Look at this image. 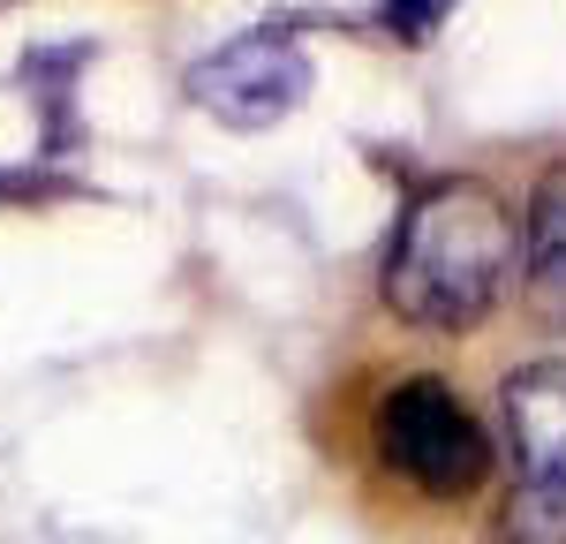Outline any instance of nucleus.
Instances as JSON below:
<instances>
[{"label": "nucleus", "mask_w": 566, "mask_h": 544, "mask_svg": "<svg viewBox=\"0 0 566 544\" xmlns=\"http://www.w3.org/2000/svg\"><path fill=\"white\" fill-rule=\"evenodd\" d=\"M446 15H453V0H386V8H378V31L400 39V45H423Z\"/></svg>", "instance_id": "obj_6"}, {"label": "nucleus", "mask_w": 566, "mask_h": 544, "mask_svg": "<svg viewBox=\"0 0 566 544\" xmlns=\"http://www.w3.org/2000/svg\"><path fill=\"white\" fill-rule=\"evenodd\" d=\"M514 272H522V220L506 212V197L491 181L446 175L400 212L386 303L423 333H476L506 303Z\"/></svg>", "instance_id": "obj_1"}, {"label": "nucleus", "mask_w": 566, "mask_h": 544, "mask_svg": "<svg viewBox=\"0 0 566 544\" xmlns=\"http://www.w3.org/2000/svg\"><path fill=\"white\" fill-rule=\"evenodd\" d=\"M39 197H76V181H61V175H0V205H39Z\"/></svg>", "instance_id": "obj_7"}, {"label": "nucleus", "mask_w": 566, "mask_h": 544, "mask_svg": "<svg viewBox=\"0 0 566 544\" xmlns=\"http://www.w3.org/2000/svg\"><path fill=\"white\" fill-rule=\"evenodd\" d=\"M522 272H528V295L536 311L566 325V159L544 167L536 189H528V212H522Z\"/></svg>", "instance_id": "obj_5"}, {"label": "nucleus", "mask_w": 566, "mask_h": 544, "mask_svg": "<svg viewBox=\"0 0 566 544\" xmlns=\"http://www.w3.org/2000/svg\"><path fill=\"white\" fill-rule=\"evenodd\" d=\"M499 408H506V439H514V461H522L506 537L566 544V356L522 363L499 386Z\"/></svg>", "instance_id": "obj_3"}, {"label": "nucleus", "mask_w": 566, "mask_h": 544, "mask_svg": "<svg viewBox=\"0 0 566 544\" xmlns=\"http://www.w3.org/2000/svg\"><path fill=\"white\" fill-rule=\"evenodd\" d=\"M310 84H317L310 76V53L287 23H258L242 39L212 45L189 69V98L212 122H227V129H272V122H287L310 98Z\"/></svg>", "instance_id": "obj_4"}, {"label": "nucleus", "mask_w": 566, "mask_h": 544, "mask_svg": "<svg viewBox=\"0 0 566 544\" xmlns=\"http://www.w3.org/2000/svg\"><path fill=\"white\" fill-rule=\"evenodd\" d=\"M378 453H386L392 477H408L416 492L431 499H469L491 469V439L469 416V401L446 386V378H400L378 401Z\"/></svg>", "instance_id": "obj_2"}]
</instances>
